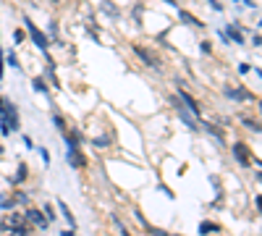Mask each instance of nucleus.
Returning <instances> with one entry per match:
<instances>
[{"label":"nucleus","mask_w":262,"mask_h":236,"mask_svg":"<svg viewBox=\"0 0 262 236\" xmlns=\"http://www.w3.org/2000/svg\"><path fill=\"white\" fill-rule=\"evenodd\" d=\"M24 26H26V34L32 37V42L37 45V48H40V50H48L50 40H48V37H45V34L40 32V29H37V26L32 24V19H24Z\"/></svg>","instance_id":"f257e3e1"},{"label":"nucleus","mask_w":262,"mask_h":236,"mask_svg":"<svg viewBox=\"0 0 262 236\" xmlns=\"http://www.w3.org/2000/svg\"><path fill=\"white\" fill-rule=\"evenodd\" d=\"M24 218L29 220V223H34L37 228H48L50 226V220H48V215H45L42 210H37V208H29L26 212H24Z\"/></svg>","instance_id":"f03ea898"},{"label":"nucleus","mask_w":262,"mask_h":236,"mask_svg":"<svg viewBox=\"0 0 262 236\" xmlns=\"http://www.w3.org/2000/svg\"><path fill=\"white\" fill-rule=\"evenodd\" d=\"M68 163H71L74 168H84V165H87V157L79 152V147H71L68 150Z\"/></svg>","instance_id":"7ed1b4c3"},{"label":"nucleus","mask_w":262,"mask_h":236,"mask_svg":"<svg viewBox=\"0 0 262 236\" xmlns=\"http://www.w3.org/2000/svg\"><path fill=\"white\" fill-rule=\"evenodd\" d=\"M134 52H136V55H139L147 66H160V58H155V52H152V50H147V48H134Z\"/></svg>","instance_id":"20e7f679"},{"label":"nucleus","mask_w":262,"mask_h":236,"mask_svg":"<svg viewBox=\"0 0 262 236\" xmlns=\"http://www.w3.org/2000/svg\"><path fill=\"white\" fill-rule=\"evenodd\" d=\"M226 95L231 97V100H249V97H252V92H249V89H244V87H238V89H226Z\"/></svg>","instance_id":"39448f33"},{"label":"nucleus","mask_w":262,"mask_h":236,"mask_svg":"<svg viewBox=\"0 0 262 236\" xmlns=\"http://www.w3.org/2000/svg\"><path fill=\"white\" fill-rule=\"evenodd\" d=\"M234 152H236V157H238V163H241V165H249V163H252V160H249V150H246V144H236Z\"/></svg>","instance_id":"423d86ee"},{"label":"nucleus","mask_w":262,"mask_h":236,"mask_svg":"<svg viewBox=\"0 0 262 236\" xmlns=\"http://www.w3.org/2000/svg\"><path fill=\"white\" fill-rule=\"evenodd\" d=\"M179 97H181V103H183V105H189L194 116H199V105L194 103V97H191V95H186V92H179Z\"/></svg>","instance_id":"0eeeda50"},{"label":"nucleus","mask_w":262,"mask_h":236,"mask_svg":"<svg viewBox=\"0 0 262 236\" xmlns=\"http://www.w3.org/2000/svg\"><path fill=\"white\" fill-rule=\"evenodd\" d=\"M58 208H60V212H63V215H66V220H68V223H71V226H76V220H74V212L68 210V205L58 200Z\"/></svg>","instance_id":"6e6552de"},{"label":"nucleus","mask_w":262,"mask_h":236,"mask_svg":"<svg viewBox=\"0 0 262 236\" xmlns=\"http://www.w3.org/2000/svg\"><path fill=\"white\" fill-rule=\"evenodd\" d=\"M24 179H26V165L19 163V171H16V179H13V184H24Z\"/></svg>","instance_id":"1a4fd4ad"},{"label":"nucleus","mask_w":262,"mask_h":236,"mask_svg":"<svg viewBox=\"0 0 262 236\" xmlns=\"http://www.w3.org/2000/svg\"><path fill=\"white\" fill-rule=\"evenodd\" d=\"M5 63H8L11 68H16V71H19V68H21V63H19V58H16V52H5Z\"/></svg>","instance_id":"9d476101"},{"label":"nucleus","mask_w":262,"mask_h":236,"mask_svg":"<svg viewBox=\"0 0 262 236\" xmlns=\"http://www.w3.org/2000/svg\"><path fill=\"white\" fill-rule=\"evenodd\" d=\"M228 34H231V40H234V42H244L241 32H238V26H234V24H231V26H228Z\"/></svg>","instance_id":"9b49d317"},{"label":"nucleus","mask_w":262,"mask_h":236,"mask_svg":"<svg viewBox=\"0 0 262 236\" xmlns=\"http://www.w3.org/2000/svg\"><path fill=\"white\" fill-rule=\"evenodd\" d=\"M68 144H71V147H79V144H81V134L79 131H68Z\"/></svg>","instance_id":"f8f14e48"},{"label":"nucleus","mask_w":262,"mask_h":236,"mask_svg":"<svg viewBox=\"0 0 262 236\" xmlns=\"http://www.w3.org/2000/svg\"><path fill=\"white\" fill-rule=\"evenodd\" d=\"M212 231H220L218 223H202L199 226V234H212Z\"/></svg>","instance_id":"ddd939ff"},{"label":"nucleus","mask_w":262,"mask_h":236,"mask_svg":"<svg viewBox=\"0 0 262 236\" xmlns=\"http://www.w3.org/2000/svg\"><path fill=\"white\" fill-rule=\"evenodd\" d=\"M32 87L37 89V92L48 95V84H45V81H42V79H32Z\"/></svg>","instance_id":"4468645a"},{"label":"nucleus","mask_w":262,"mask_h":236,"mask_svg":"<svg viewBox=\"0 0 262 236\" xmlns=\"http://www.w3.org/2000/svg\"><path fill=\"white\" fill-rule=\"evenodd\" d=\"M179 13H181V19H183V21H186V24H194V26H202V21H197V19H191V16H189V13H186V11H179Z\"/></svg>","instance_id":"2eb2a0df"},{"label":"nucleus","mask_w":262,"mask_h":236,"mask_svg":"<svg viewBox=\"0 0 262 236\" xmlns=\"http://www.w3.org/2000/svg\"><path fill=\"white\" fill-rule=\"evenodd\" d=\"M13 202H16V205H26L29 197H26L24 192H16V194H13Z\"/></svg>","instance_id":"dca6fc26"},{"label":"nucleus","mask_w":262,"mask_h":236,"mask_svg":"<svg viewBox=\"0 0 262 236\" xmlns=\"http://www.w3.org/2000/svg\"><path fill=\"white\" fill-rule=\"evenodd\" d=\"M241 124H244V126H249V129H254V131H262V126H260V124H254L252 118H241Z\"/></svg>","instance_id":"f3484780"},{"label":"nucleus","mask_w":262,"mask_h":236,"mask_svg":"<svg viewBox=\"0 0 262 236\" xmlns=\"http://www.w3.org/2000/svg\"><path fill=\"white\" fill-rule=\"evenodd\" d=\"M52 121H55V126L60 129V131H66V124H63V118H60V116H52Z\"/></svg>","instance_id":"a211bd4d"},{"label":"nucleus","mask_w":262,"mask_h":236,"mask_svg":"<svg viewBox=\"0 0 262 236\" xmlns=\"http://www.w3.org/2000/svg\"><path fill=\"white\" fill-rule=\"evenodd\" d=\"M121 236H131V234H129V231H126V228H123V226H121Z\"/></svg>","instance_id":"6ab92c4d"},{"label":"nucleus","mask_w":262,"mask_h":236,"mask_svg":"<svg viewBox=\"0 0 262 236\" xmlns=\"http://www.w3.org/2000/svg\"><path fill=\"white\" fill-rule=\"evenodd\" d=\"M257 208H260V212H262V197H257Z\"/></svg>","instance_id":"aec40b11"},{"label":"nucleus","mask_w":262,"mask_h":236,"mask_svg":"<svg viewBox=\"0 0 262 236\" xmlns=\"http://www.w3.org/2000/svg\"><path fill=\"white\" fill-rule=\"evenodd\" d=\"M60 236H74V234H71V231H63V234H60Z\"/></svg>","instance_id":"412c9836"},{"label":"nucleus","mask_w":262,"mask_h":236,"mask_svg":"<svg viewBox=\"0 0 262 236\" xmlns=\"http://www.w3.org/2000/svg\"><path fill=\"white\" fill-rule=\"evenodd\" d=\"M260 110H262V103H260Z\"/></svg>","instance_id":"4be33fe9"}]
</instances>
